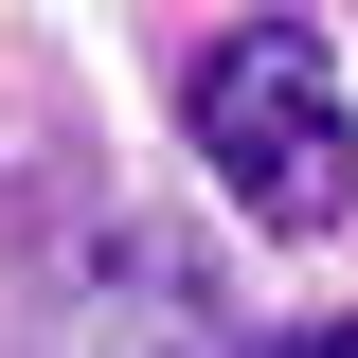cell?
Instances as JSON below:
<instances>
[{
    "instance_id": "6da1fadb",
    "label": "cell",
    "mask_w": 358,
    "mask_h": 358,
    "mask_svg": "<svg viewBox=\"0 0 358 358\" xmlns=\"http://www.w3.org/2000/svg\"><path fill=\"white\" fill-rule=\"evenodd\" d=\"M179 108H197V162H215V197L251 233H341L358 215V126H341V72H322L305 18H233Z\"/></svg>"
},
{
    "instance_id": "7a4b0ae2",
    "label": "cell",
    "mask_w": 358,
    "mask_h": 358,
    "mask_svg": "<svg viewBox=\"0 0 358 358\" xmlns=\"http://www.w3.org/2000/svg\"><path fill=\"white\" fill-rule=\"evenodd\" d=\"M18 358H233V287L179 215H90L72 251H36Z\"/></svg>"
},
{
    "instance_id": "3957f363",
    "label": "cell",
    "mask_w": 358,
    "mask_h": 358,
    "mask_svg": "<svg viewBox=\"0 0 358 358\" xmlns=\"http://www.w3.org/2000/svg\"><path fill=\"white\" fill-rule=\"evenodd\" d=\"M36 162H72V108H54V72H36V54H0V215L36 197Z\"/></svg>"
},
{
    "instance_id": "277c9868",
    "label": "cell",
    "mask_w": 358,
    "mask_h": 358,
    "mask_svg": "<svg viewBox=\"0 0 358 358\" xmlns=\"http://www.w3.org/2000/svg\"><path fill=\"white\" fill-rule=\"evenodd\" d=\"M268 358H358V322H305V341H268Z\"/></svg>"
}]
</instances>
